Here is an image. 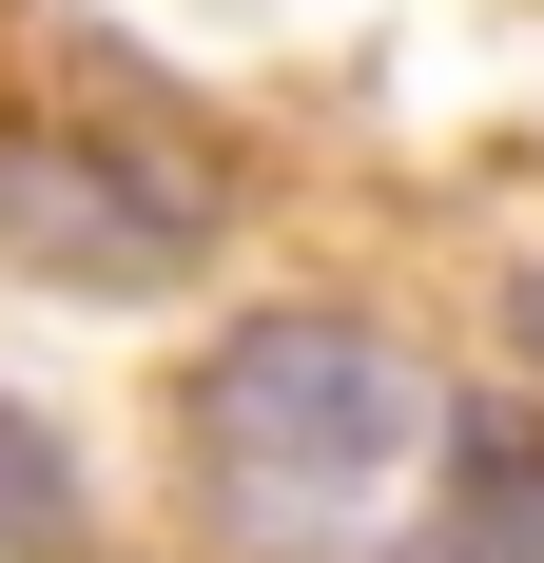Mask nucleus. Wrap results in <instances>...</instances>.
Returning <instances> with one entry per match:
<instances>
[{
  "label": "nucleus",
  "instance_id": "f257e3e1",
  "mask_svg": "<svg viewBox=\"0 0 544 563\" xmlns=\"http://www.w3.org/2000/svg\"><path fill=\"white\" fill-rule=\"evenodd\" d=\"M175 448H195V506L272 563H330L350 525L389 506V466L447 448L428 428V369L370 331V311H253V331L195 350L175 389Z\"/></svg>",
  "mask_w": 544,
  "mask_h": 563
},
{
  "label": "nucleus",
  "instance_id": "f03ea898",
  "mask_svg": "<svg viewBox=\"0 0 544 563\" xmlns=\"http://www.w3.org/2000/svg\"><path fill=\"white\" fill-rule=\"evenodd\" d=\"M0 253L58 291H175L215 253V195H195V156H117V136L40 117V136H0Z\"/></svg>",
  "mask_w": 544,
  "mask_h": 563
},
{
  "label": "nucleus",
  "instance_id": "20e7f679",
  "mask_svg": "<svg viewBox=\"0 0 544 563\" xmlns=\"http://www.w3.org/2000/svg\"><path fill=\"white\" fill-rule=\"evenodd\" d=\"M98 544V506H78V448H58L40 408L0 389V563H78Z\"/></svg>",
  "mask_w": 544,
  "mask_h": 563
},
{
  "label": "nucleus",
  "instance_id": "7ed1b4c3",
  "mask_svg": "<svg viewBox=\"0 0 544 563\" xmlns=\"http://www.w3.org/2000/svg\"><path fill=\"white\" fill-rule=\"evenodd\" d=\"M428 563H544V408H505V389L447 408V544Z\"/></svg>",
  "mask_w": 544,
  "mask_h": 563
},
{
  "label": "nucleus",
  "instance_id": "39448f33",
  "mask_svg": "<svg viewBox=\"0 0 544 563\" xmlns=\"http://www.w3.org/2000/svg\"><path fill=\"white\" fill-rule=\"evenodd\" d=\"M505 331H525V369H544V273H505Z\"/></svg>",
  "mask_w": 544,
  "mask_h": 563
}]
</instances>
